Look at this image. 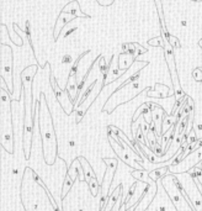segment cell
I'll return each instance as SVG.
<instances>
[{
	"mask_svg": "<svg viewBox=\"0 0 202 211\" xmlns=\"http://www.w3.org/2000/svg\"><path fill=\"white\" fill-rule=\"evenodd\" d=\"M122 190H123L122 185H119L116 190H115L113 193H111L110 199L106 201V204L104 205V209H102V210H108V209H112V206H113V204H115V202H119L120 196H122Z\"/></svg>",
	"mask_w": 202,
	"mask_h": 211,
	"instance_id": "obj_1",
	"label": "cell"
},
{
	"mask_svg": "<svg viewBox=\"0 0 202 211\" xmlns=\"http://www.w3.org/2000/svg\"><path fill=\"white\" fill-rule=\"evenodd\" d=\"M62 11H63V13H67V14H72V15H74V16H79V17H89L88 15H85L83 11H80L78 2H72V3H69Z\"/></svg>",
	"mask_w": 202,
	"mask_h": 211,
	"instance_id": "obj_2",
	"label": "cell"
},
{
	"mask_svg": "<svg viewBox=\"0 0 202 211\" xmlns=\"http://www.w3.org/2000/svg\"><path fill=\"white\" fill-rule=\"evenodd\" d=\"M170 172V167L169 166H163L161 168H158V169H154V170H152V172H149V175H151V178L153 179V180H155V182H158V180L161 178V176H164L166 173H169Z\"/></svg>",
	"mask_w": 202,
	"mask_h": 211,
	"instance_id": "obj_3",
	"label": "cell"
},
{
	"mask_svg": "<svg viewBox=\"0 0 202 211\" xmlns=\"http://www.w3.org/2000/svg\"><path fill=\"white\" fill-rule=\"evenodd\" d=\"M79 158V161L84 164V168L86 169V172L84 173L85 174V180H86V183H89L90 180L93 179V178H95L96 175H95V173H94V170H93V168L90 167V164L88 163V161H86L84 157H78Z\"/></svg>",
	"mask_w": 202,
	"mask_h": 211,
	"instance_id": "obj_4",
	"label": "cell"
},
{
	"mask_svg": "<svg viewBox=\"0 0 202 211\" xmlns=\"http://www.w3.org/2000/svg\"><path fill=\"white\" fill-rule=\"evenodd\" d=\"M132 175L136 179H140L142 182H146V183H151L153 182V179L149 175V172H147L146 169H142V170H134L132 172Z\"/></svg>",
	"mask_w": 202,
	"mask_h": 211,
	"instance_id": "obj_5",
	"label": "cell"
},
{
	"mask_svg": "<svg viewBox=\"0 0 202 211\" xmlns=\"http://www.w3.org/2000/svg\"><path fill=\"white\" fill-rule=\"evenodd\" d=\"M5 61H6V59L2 56V73H3V75L4 74H8L12 79V77H11V62H12V57L9 58L8 62H5Z\"/></svg>",
	"mask_w": 202,
	"mask_h": 211,
	"instance_id": "obj_6",
	"label": "cell"
},
{
	"mask_svg": "<svg viewBox=\"0 0 202 211\" xmlns=\"http://www.w3.org/2000/svg\"><path fill=\"white\" fill-rule=\"evenodd\" d=\"M74 180H75V179H73L69 174H67V176H66V179H64V184H63V194H62V199L68 194L69 189L73 187Z\"/></svg>",
	"mask_w": 202,
	"mask_h": 211,
	"instance_id": "obj_7",
	"label": "cell"
},
{
	"mask_svg": "<svg viewBox=\"0 0 202 211\" xmlns=\"http://www.w3.org/2000/svg\"><path fill=\"white\" fill-rule=\"evenodd\" d=\"M88 184H89V187H90L91 195H93V196H96V195H97V193L100 191V185H99V182H97L96 176H95V178H93V179L90 180V182H89Z\"/></svg>",
	"mask_w": 202,
	"mask_h": 211,
	"instance_id": "obj_8",
	"label": "cell"
},
{
	"mask_svg": "<svg viewBox=\"0 0 202 211\" xmlns=\"http://www.w3.org/2000/svg\"><path fill=\"white\" fill-rule=\"evenodd\" d=\"M95 84H96V80H95V82H93V83H91V85H89V88L86 89V92L84 93V95H83V96L80 98V100L78 101V106H80V105H81V104H83V103H84L86 99H88V96H89V95H90V93L93 92V89H94Z\"/></svg>",
	"mask_w": 202,
	"mask_h": 211,
	"instance_id": "obj_9",
	"label": "cell"
},
{
	"mask_svg": "<svg viewBox=\"0 0 202 211\" xmlns=\"http://www.w3.org/2000/svg\"><path fill=\"white\" fill-rule=\"evenodd\" d=\"M86 53V52H85ZM85 53H83L81 56H79L78 57V59L74 62V64H73V67H72V69H70V73H69V77H68V80L72 78V77H74L75 74H76V71H78V66H79V62H80V59H81V57L83 56H85Z\"/></svg>",
	"mask_w": 202,
	"mask_h": 211,
	"instance_id": "obj_10",
	"label": "cell"
},
{
	"mask_svg": "<svg viewBox=\"0 0 202 211\" xmlns=\"http://www.w3.org/2000/svg\"><path fill=\"white\" fill-rule=\"evenodd\" d=\"M136 185H137V183H134L133 185H132V188H129V191H128V195H127V198L125 199V202L126 204H128V201L131 200V198L134 195V193H136Z\"/></svg>",
	"mask_w": 202,
	"mask_h": 211,
	"instance_id": "obj_11",
	"label": "cell"
},
{
	"mask_svg": "<svg viewBox=\"0 0 202 211\" xmlns=\"http://www.w3.org/2000/svg\"><path fill=\"white\" fill-rule=\"evenodd\" d=\"M155 4H157V6H158V10H159V16L160 17H163V15H161V2L160 0H155Z\"/></svg>",
	"mask_w": 202,
	"mask_h": 211,
	"instance_id": "obj_12",
	"label": "cell"
},
{
	"mask_svg": "<svg viewBox=\"0 0 202 211\" xmlns=\"http://www.w3.org/2000/svg\"><path fill=\"white\" fill-rule=\"evenodd\" d=\"M74 30H75V28H72V30H69V31H68V32L66 34V36H69V35H70V34H72V32L74 31Z\"/></svg>",
	"mask_w": 202,
	"mask_h": 211,
	"instance_id": "obj_13",
	"label": "cell"
},
{
	"mask_svg": "<svg viewBox=\"0 0 202 211\" xmlns=\"http://www.w3.org/2000/svg\"><path fill=\"white\" fill-rule=\"evenodd\" d=\"M186 25H187L186 21H181V26H186Z\"/></svg>",
	"mask_w": 202,
	"mask_h": 211,
	"instance_id": "obj_14",
	"label": "cell"
},
{
	"mask_svg": "<svg viewBox=\"0 0 202 211\" xmlns=\"http://www.w3.org/2000/svg\"><path fill=\"white\" fill-rule=\"evenodd\" d=\"M69 144H70V146H72V147H74V144H75V143H74V142H73V141H70V142H69Z\"/></svg>",
	"mask_w": 202,
	"mask_h": 211,
	"instance_id": "obj_15",
	"label": "cell"
},
{
	"mask_svg": "<svg viewBox=\"0 0 202 211\" xmlns=\"http://www.w3.org/2000/svg\"><path fill=\"white\" fill-rule=\"evenodd\" d=\"M193 2H202V0H193Z\"/></svg>",
	"mask_w": 202,
	"mask_h": 211,
	"instance_id": "obj_16",
	"label": "cell"
}]
</instances>
